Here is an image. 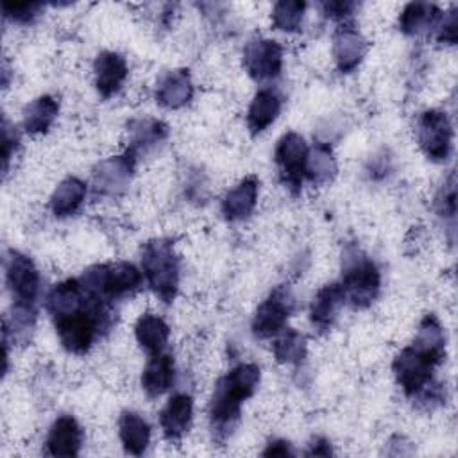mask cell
Masks as SVG:
<instances>
[{"mask_svg": "<svg viewBox=\"0 0 458 458\" xmlns=\"http://www.w3.org/2000/svg\"><path fill=\"white\" fill-rule=\"evenodd\" d=\"M274 354L283 363L299 361L304 356V338L297 333L288 329L274 342Z\"/></svg>", "mask_w": 458, "mask_h": 458, "instance_id": "28", "label": "cell"}, {"mask_svg": "<svg viewBox=\"0 0 458 458\" xmlns=\"http://www.w3.org/2000/svg\"><path fill=\"white\" fill-rule=\"evenodd\" d=\"M174 381V360L168 354H154V358L147 363L143 376H141V385L145 392L152 397L161 395L163 392L168 390V386Z\"/></svg>", "mask_w": 458, "mask_h": 458, "instance_id": "16", "label": "cell"}, {"mask_svg": "<svg viewBox=\"0 0 458 458\" xmlns=\"http://www.w3.org/2000/svg\"><path fill=\"white\" fill-rule=\"evenodd\" d=\"M344 293L354 306H367L377 293L379 272L367 258H352L344 270Z\"/></svg>", "mask_w": 458, "mask_h": 458, "instance_id": "6", "label": "cell"}, {"mask_svg": "<svg viewBox=\"0 0 458 458\" xmlns=\"http://www.w3.org/2000/svg\"><path fill=\"white\" fill-rule=\"evenodd\" d=\"M258 197V179L247 177L240 184H236L224 199L222 211L229 220L245 218L254 209Z\"/></svg>", "mask_w": 458, "mask_h": 458, "instance_id": "15", "label": "cell"}, {"mask_svg": "<svg viewBox=\"0 0 458 458\" xmlns=\"http://www.w3.org/2000/svg\"><path fill=\"white\" fill-rule=\"evenodd\" d=\"M442 360L444 352L428 351L415 344L411 347H406L394 361V374L397 377V383L408 395L422 390L431 379L433 367Z\"/></svg>", "mask_w": 458, "mask_h": 458, "instance_id": "4", "label": "cell"}, {"mask_svg": "<svg viewBox=\"0 0 458 458\" xmlns=\"http://www.w3.org/2000/svg\"><path fill=\"white\" fill-rule=\"evenodd\" d=\"M304 2H279L274 7L272 13V21L277 29L281 30H297L301 21H302V13H304Z\"/></svg>", "mask_w": 458, "mask_h": 458, "instance_id": "29", "label": "cell"}, {"mask_svg": "<svg viewBox=\"0 0 458 458\" xmlns=\"http://www.w3.org/2000/svg\"><path fill=\"white\" fill-rule=\"evenodd\" d=\"M2 7H4V14L7 18L25 23V21H30L38 14V11L41 9V4H38V2H14V4L5 2Z\"/></svg>", "mask_w": 458, "mask_h": 458, "instance_id": "31", "label": "cell"}, {"mask_svg": "<svg viewBox=\"0 0 458 458\" xmlns=\"http://www.w3.org/2000/svg\"><path fill=\"white\" fill-rule=\"evenodd\" d=\"M86 195V184L75 177L63 181L52 195V211L55 216H68L75 213Z\"/></svg>", "mask_w": 458, "mask_h": 458, "instance_id": "25", "label": "cell"}, {"mask_svg": "<svg viewBox=\"0 0 458 458\" xmlns=\"http://www.w3.org/2000/svg\"><path fill=\"white\" fill-rule=\"evenodd\" d=\"M344 299H345V293L340 284H327L322 290H318V293L315 295L313 304H311L313 324H317L322 329L329 327L333 318L336 317V311L342 306Z\"/></svg>", "mask_w": 458, "mask_h": 458, "instance_id": "21", "label": "cell"}, {"mask_svg": "<svg viewBox=\"0 0 458 458\" xmlns=\"http://www.w3.org/2000/svg\"><path fill=\"white\" fill-rule=\"evenodd\" d=\"M243 64L247 72L258 81L274 79L279 75L283 64L281 47L272 39L252 41L245 48Z\"/></svg>", "mask_w": 458, "mask_h": 458, "instance_id": "10", "label": "cell"}, {"mask_svg": "<svg viewBox=\"0 0 458 458\" xmlns=\"http://www.w3.org/2000/svg\"><path fill=\"white\" fill-rule=\"evenodd\" d=\"M292 311V297L283 288H277L256 311L252 329L258 336L267 338L283 329Z\"/></svg>", "mask_w": 458, "mask_h": 458, "instance_id": "11", "label": "cell"}, {"mask_svg": "<svg viewBox=\"0 0 458 458\" xmlns=\"http://www.w3.org/2000/svg\"><path fill=\"white\" fill-rule=\"evenodd\" d=\"M259 381V369L254 363L234 367L215 386L211 399V420L216 426H227L238 419L242 403L252 395Z\"/></svg>", "mask_w": 458, "mask_h": 458, "instance_id": "1", "label": "cell"}, {"mask_svg": "<svg viewBox=\"0 0 458 458\" xmlns=\"http://www.w3.org/2000/svg\"><path fill=\"white\" fill-rule=\"evenodd\" d=\"M141 283V274L134 265L116 263L89 268L82 277V288L97 301H111L129 293Z\"/></svg>", "mask_w": 458, "mask_h": 458, "instance_id": "2", "label": "cell"}, {"mask_svg": "<svg viewBox=\"0 0 458 458\" xmlns=\"http://www.w3.org/2000/svg\"><path fill=\"white\" fill-rule=\"evenodd\" d=\"M161 428L168 438H179L188 431L191 420V397L177 394L170 397L161 411Z\"/></svg>", "mask_w": 458, "mask_h": 458, "instance_id": "14", "label": "cell"}, {"mask_svg": "<svg viewBox=\"0 0 458 458\" xmlns=\"http://www.w3.org/2000/svg\"><path fill=\"white\" fill-rule=\"evenodd\" d=\"M191 97V82L190 75L184 70L170 72L165 75L157 86L156 98L161 106L166 107H181L184 106Z\"/></svg>", "mask_w": 458, "mask_h": 458, "instance_id": "17", "label": "cell"}, {"mask_svg": "<svg viewBox=\"0 0 458 458\" xmlns=\"http://www.w3.org/2000/svg\"><path fill=\"white\" fill-rule=\"evenodd\" d=\"M451 125L442 111H426L419 118L417 140L426 156L435 161H442L451 150Z\"/></svg>", "mask_w": 458, "mask_h": 458, "instance_id": "7", "label": "cell"}, {"mask_svg": "<svg viewBox=\"0 0 458 458\" xmlns=\"http://www.w3.org/2000/svg\"><path fill=\"white\" fill-rule=\"evenodd\" d=\"M7 283L16 301V308H29L34 302L39 277L27 256L11 252V258L7 259Z\"/></svg>", "mask_w": 458, "mask_h": 458, "instance_id": "9", "label": "cell"}, {"mask_svg": "<svg viewBox=\"0 0 458 458\" xmlns=\"http://www.w3.org/2000/svg\"><path fill=\"white\" fill-rule=\"evenodd\" d=\"M168 326L156 315H143L136 324V338L141 347L152 354H159L168 342Z\"/></svg>", "mask_w": 458, "mask_h": 458, "instance_id": "23", "label": "cell"}, {"mask_svg": "<svg viewBox=\"0 0 458 458\" xmlns=\"http://www.w3.org/2000/svg\"><path fill=\"white\" fill-rule=\"evenodd\" d=\"M276 161L281 168L284 184L292 190H297L302 182L308 163V147L304 140L295 132L284 134L277 143Z\"/></svg>", "mask_w": 458, "mask_h": 458, "instance_id": "8", "label": "cell"}, {"mask_svg": "<svg viewBox=\"0 0 458 458\" xmlns=\"http://www.w3.org/2000/svg\"><path fill=\"white\" fill-rule=\"evenodd\" d=\"M365 54L363 38L351 27H344L335 36V57L342 72L352 70Z\"/></svg>", "mask_w": 458, "mask_h": 458, "instance_id": "19", "label": "cell"}, {"mask_svg": "<svg viewBox=\"0 0 458 458\" xmlns=\"http://www.w3.org/2000/svg\"><path fill=\"white\" fill-rule=\"evenodd\" d=\"M306 172H310V177L313 179H318V181L327 179L335 172V163L329 156V150L318 147L311 157L308 156Z\"/></svg>", "mask_w": 458, "mask_h": 458, "instance_id": "30", "label": "cell"}, {"mask_svg": "<svg viewBox=\"0 0 458 458\" xmlns=\"http://www.w3.org/2000/svg\"><path fill=\"white\" fill-rule=\"evenodd\" d=\"M118 426H120V438L123 442V447L131 454H141L150 440L148 424L138 413L123 411Z\"/></svg>", "mask_w": 458, "mask_h": 458, "instance_id": "22", "label": "cell"}, {"mask_svg": "<svg viewBox=\"0 0 458 458\" xmlns=\"http://www.w3.org/2000/svg\"><path fill=\"white\" fill-rule=\"evenodd\" d=\"M440 11L429 4H408L399 18L401 30L406 34H417L435 23Z\"/></svg>", "mask_w": 458, "mask_h": 458, "instance_id": "27", "label": "cell"}, {"mask_svg": "<svg viewBox=\"0 0 458 458\" xmlns=\"http://www.w3.org/2000/svg\"><path fill=\"white\" fill-rule=\"evenodd\" d=\"M55 318V329L63 345L72 352H86L100 326V306L89 304V308H79L72 313H64Z\"/></svg>", "mask_w": 458, "mask_h": 458, "instance_id": "5", "label": "cell"}, {"mask_svg": "<svg viewBox=\"0 0 458 458\" xmlns=\"http://www.w3.org/2000/svg\"><path fill=\"white\" fill-rule=\"evenodd\" d=\"M141 263L152 290L165 302H170L177 288V258L172 245L166 240L148 242L143 249Z\"/></svg>", "mask_w": 458, "mask_h": 458, "instance_id": "3", "label": "cell"}, {"mask_svg": "<svg viewBox=\"0 0 458 458\" xmlns=\"http://www.w3.org/2000/svg\"><path fill=\"white\" fill-rule=\"evenodd\" d=\"M352 7H354V4H351V2H329V4H324L326 13H329L331 16H345V14H349V11Z\"/></svg>", "mask_w": 458, "mask_h": 458, "instance_id": "33", "label": "cell"}, {"mask_svg": "<svg viewBox=\"0 0 458 458\" xmlns=\"http://www.w3.org/2000/svg\"><path fill=\"white\" fill-rule=\"evenodd\" d=\"M438 39L440 41H447V43H454L456 41V13L454 11L442 23V30L438 34Z\"/></svg>", "mask_w": 458, "mask_h": 458, "instance_id": "32", "label": "cell"}, {"mask_svg": "<svg viewBox=\"0 0 458 458\" xmlns=\"http://www.w3.org/2000/svg\"><path fill=\"white\" fill-rule=\"evenodd\" d=\"M82 442V433L75 419L63 415L59 417L48 433L47 449L54 456H73L79 453Z\"/></svg>", "mask_w": 458, "mask_h": 458, "instance_id": "12", "label": "cell"}, {"mask_svg": "<svg viewBox=\"0 0 458 458\" xmlns=\"http://www.w3.org/2000/svg\"><path fill=\"white\" fill-rule=\"evenodd\" d=\"M131 170L132 161L129 157H111L98 165L95 172V181L104 191H114L127 182V179L131 177Z\"/></svg>", "mask_w": 458, "mask_h": 458, "instance_id": "24", "label": "cell"}, {"mask_svg": "<svg viewBox=\"0 0 458 458\" xmlns=\"http://www.w3.org/2000/svg\"><path fill=\"white\" fill-rule=\"evenodd\" d=\"M263 454H272V456H286V454H292L290 447H288V442H274L268 445V449L263 453Z\"/></svg>", "mask_w": 458, "mask_h": 458, "instance_id": "34", "label": "cell"}, {"mask_svg": "<svg viewBox=\"0 0 458 458\" xmlns=\"http://www.w3.org/2000/svg\"><path fill=\"white\" fill-rule=\"evenodd\" d=\"M279 109H281V100L272 89L258 91L247 114L249 129L254 134L265 131L277 118Z\"/></svg>", "mask_w": 458, "mask_h": 458, "instance_id": "20", "label": "cell"}, {"mask_svg": "<svg viewBox=\"0 0 458 458\" xmlns=\"http://www.w3.org/2000/svg\"><path fill=\"white\" fill-rule=\"evenodd\" d=\"M57 109H59V106L52 97L45 95V97L32 100L23 111L25 129L30 132H45L52 125V122L57 114Z\"/></svg>", "mask_w": 458, "mask_h": 458, "instance_id": "26", "label": "cell"}, {"mask_svg": "<svg viewBox=\"0 0 458 458\" xmlns=\"http://www.w3.org/2000/svg\"><path fill=\"white\" fill-rule=\"evenodd\" d=\"M84 293H86V290L82 288V284L79 281L68 279L52 288V292L48 293V299H47V308L50 310V313L54 317L72 313L86 302Z\"/></svg>", "mask_w": 458, "mask_h": 458, "instance_id": "18", "label": "cell"}, {"mask_svg": "<svg viewBox=\"0 0 458 458\" xmlns=\"http://www.w3.org/2000/svg\"><path fill=\"white\" fill-rule=\"evenodd\" d=\"M97 88L102 97H111L122 86L127 77L125 59L114 52H102L95 59Z\"/></svg>", "mask_w": 458, "mask_h": 458, "instance_id": "13", "label": "cell"}]
</instances>
